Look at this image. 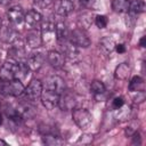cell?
Segmentation results:
<instances>
[{"instance_id": "cell-32", "label": "cell", "mask_w": 146, "mask_h": 146, "mask_svg": "<svg viewBox=\"0 0 146 146\" xmlns=\"http://www.w3.org/2000/svg\"><path fill=\"white\" fill-rule=\"evenodd\" d=\"M92 141V136L91 135H83L81 136V138L78 140V143H82V144H89Z\"/></svg>"}, {"instance_id": "cell-37", "label": "cell", "mask_w": 146, "mask_h": 146, "mask_svg": "<svg viewBox=\"0 0 146 146\" xmlns=\"http://www.w3.org/2000/svg\"><path fill=\"white\" fill-rule=\"evenodd\" d=\"M79 1H80V3L83 5V6H86V5L89 3V0H79Z\"/></svg>"}, {"instance_id": "cell-12", "label": "cell", "mask_w": 146, "mask_h": 146, "mask_svg": "<svg viewBox=\"0 0 146 146\" xmlns=\"http://www.w3.org/2000/svg\"><path fill=\"white\" fill-rule=\"evenodd\" d=\"M26 44L32 48V49H35V48H39L41 44H42V38H41V32L40 30H36V29H30V31L26 33Z\"/></svg>"}, {"instance_id": "cell-30", "label": "cell", "mask_w": 146, "mask_h": 146, "mask_svg": "<svg viewBox=\"0 0 146 146\" xmlns=\"http://www.w3.org/2000/svg\"><path fill=\"white\" fill-rule=\"evenodd\" d=\"M33 1H34V3L38 7H40V8H47L48 6H50L54 0H33Z\"/></svg>"}, {"instance_id": "cell-28", "label": "cell", "mask_w": 146, "mask_h": 146, "mask_svg": "<svg viewBox=\"0 0 146 146\" xmlns=\"http://www.w3.org/2000/svg\"><path fill=\"white\" fill-rule=\"evenodd\" d=\"M39 132L43 136L44 135H52V133H55V128L51 125H48V124H41L39 128Z\"/></svg>"}, {"instance_id": "cell-10", "label": "cell", "mask_w": 146, "mask_h": 146, "mask_svg": "<svg viewBox=\"0 0 146 146\" xmlns=\"http://www.w3.org/2000/svg\"><path fill=\"white\" fill-rule=\"evenodd\" d=\"M0 31V39L6 43H14L18 39V32L13 24L6 25L5 27L1 26Z\"/></svg>"}, {"instance_id": "cell-21", "label": "cell", "mask_w": 146, "mask_h": 146, "mask_svg": "<svg viewBox=\"0 0 146 146\" xmlns=\"http://www.w3.org/2000/svg\"><path fill=\"white\" fill-rule=\"evenodd\" d=\"M129 5V0H112V9L115 13H128Z\"/></svg>"}, {"instance_id": "cell-29", "label": "cell", "mask_w": 146, "mask_h": 146, "mask_svg": "<svg viewBox=\"0 0 146 146\" xmlns=\"http://www.w3.org/2000/svg\"><path fill=\"white\" fill-rule=\"evenodd\" d=\"M124 104V100L122 97H115L113 100H112V107L114 110H117L119 107H121L122 105Z\"/></svg>"}, {"instance_id": "cell-35", "label": "cell", "mask_w": 146, "mask_h": 146, "mask_svg": "<svg viewBox=\"0 0 146 146\" xmlns=\"http://www.w3.org/2000/svg\"><path fill=\"white\" fill-rule=\"evenodd\" d=\"M10 1H11V0H0V5H2V6H7V5H9Z\"/></svg>"}, {"instance_id": "cell-9", "label": "cell", "mask_w": 146, "mask_h": 146, "mask_svg": "<svg viewBox=\"0 0 146 146\" xmlns=\"http://www.w3.org/2000/svg\"><path fill=\"white\" fill-rule=\"evenodd\" d=\"M41 102L43 104V106L47 110H54L56 106H58V100H59V95L56 92H52L50 90H42L41 94Z\"/></svg>"}, {"instance_id": "cell-13", "label": "cell", "mask_w": 146, "mask_h": 146, "mask_svg": "<svg viewBox=\"0 0 146 146\" xmlns=\"http://www.w3.org/2000/svg\"><path fill=\"white\" fill-rule=\"evenodd\" d=\"M44 62V56L42 52H31L29 55V57L26 58V63H27V66L31 71H38L41 68L42 64Z\"/></svg>"}, {"instance_id": "cell-8", "label": "cell", "mask_w": 146, "mask_h": 146, "mask_svg": "<svg viewBox=\"0 0 146 146\" xmlns=\"http://www.w3.org/2000/svg\"><path fill=\"white\" fill-rule=\"evenodd\" d=\"M7 16H8V19L10 22V24H13L14 26H18V25H22L24 23L25 15H24L23 8L21 6L10 7L9 10L7 11Z\"/></svg>"}, {"instance_id": "cell-18", "label": "cell", "mask_w": 146, "mask_h": 146, "mask_svg": "<svg viewBox=\"0 0 146 146\" xmlns=\"http://www.w3.org/2000/svg\"><path fill=\"white\" fill-rule=\"evenodd\" d=\"M55 29H56V40L58 42L68 40L70 30L67 29V25L64 22H57L55 24Z\"/></svg>"}, {"instance_id": "cell-2", "label": "cell", "mask_w": 146, "mask_h": 146, "mask_svg": "<svg viewBox=\"0 0 146 146\" xmlns=\"http://www.w3.org/2000/svg\"><path fill=\"white\" fill-rule=\"evenodd\" d=\"M68 41L73 43L75 47H81V48H87L90 46L91 41L87 34V32L83 29H75L73 31H70L68 34Z\"/></svg>"}, {"instance_id": "cell-25", "label": "cell", "mask_w": 146, "mask_h": 146, "mask_svg": "<svg viewBox=\"0 0 146 146\" xmlns=\"http://www.w3.org/2000/svg\"><path fill=\"white\" fill-rule=\"evenodd\" d=\"M90 90L95 94V95H103L106 90L104 83L99 80H94L91 83H90Z\"/></svg>"}, {"instance_id": "cell-11", "label": "cell", "mask_w": 146, "mask_h": 146, "mask_svg": "<svg viewBox=\"0 0 146 146\" xmlns=\"http://www.w3.org/2000/svg\"><path fill=\"white\" fill-rule=\"evenodd\" d=\"M58 106H59L63 111H68V110H73V108H75V106H76L75 97H74L72 94L66 92V90L63 91V92L59 95Z\"/></svg>"}, {"instance_id": "cell-36", "label": "cell", "mask_w": 146, "mask_h": 146, "mask_svg": "<svg viewBox=\"0 0 146 146\" xmlns=\"http://www.w3.org/2000/svg\"><path fill=\"white\" fill-rule=\"evenodd\" d=\"M139 44H140L141 47H145V36H143V38L140 39V41H139Z\"/></svg>"}, {"instance_id": "cell-31", "label": "cell", "mask_w": 146, "mask_h": 146, "mask_svg": "<svg viewBox=\"0 0 146 146\" xmlns=\"http://www.w3.org/2000/svg\"><path fill=\"white\" fill-rule=\"evenodd\" d=\"M137 95L133 97V102L135 103H141L145 100V91L144 90H139V91H136Z\"/></svg>"}, {"instance_id": "cell-5", "label": "cell", "mask_w": 146, "mask_h": 146, "mask_svg": "<svg viewBox=\"0 0 146 146\" xmlns=\"http://www.w3.org/2000/svg\"><path fill=\"white\" fill-rule=\"evenodd\" d=\"M42 90H43L42 82L40 80H38V79H33V80H31L29 86L24 89V92H25V96L30 100H36V99H39L41 97Z\"/></svg>"}, {"instance_id": "cell-19", "label": "cell", "mask_w": 146, "mask_h": 146, "mask_svg": "<svg viewBox=\"0 0 146 146\" xmlns=\"http://www.w3.org/2000/svg\"><path fill=\"white\" fill-rule=\"evenodd\" d=\"M115 40L112 36H104L100 39L99 41V46L100 49L105 52V54H111L114 49H115Z\"/></svg>"}, {"instance_id": "cell-34", "label": "cell", "mask_w": 146, "mask_h": 146, "mask_svg": "<svg viewBox=\"0 0 146 146\" xmlns=\"http://www.w3.org/2000/svg\"><path fill=\"white\" fill-rule=\"evenodd\" d=\"M115 50L119 52V54H123L125 51V46L123 43H120V44H115Z\"/></svg>"}, {"instance_id": "cell-24", "label": "cell", "mask_w": 146, "mask_h": 146, "mask_svg": "<svg viewBox=\"0 0 146 146\" xmlns=\"http://www.w3.org/2000/svg\"><path fill=\"white\" fill-rule=\"evenodd\" d=\"M129 90L130 91H139L144 90V80L140 76H133L129 83Z\"/></svg>"}, {"instance_id": "cell-26", "label": "cell", "mask_w": 146, "mask_h": 146, "mask_svg": "<svg viewBox=\"0 0 146 146\" xmlns=\"http://www.w3.org/2000/svg\"><path fill=\"white\" fill-rule=\"evenodd\" d=\"M116 111V117L117 120L120 119L121 121H124V120H128L129 119V115H130V107L129 106H124V104L119 107Z\"/></svg>"}, {"instance_id": "cell-3", "label": "cell", "mask_w": 146, "mask_h": 146, "mask_svg": "<svg viewBox=\"0 0 146 146\" xmlns=\"http://www.w3.org/2000/svg\"><path fill=\"white\" fill-rule=\"evenodd\" d=\"M72 117L73 121L75 122V124L81 128V129H86L88 128L91 122H92V115L90 114V112L86 108H73L72 110Z\"/></svg>"}, {"instance_id": "cell-20", "label": "cell", "mask_w": 146, "mask_h": 146, "mask_svg": "<svg viewBox=\"0 0 146 146\" xmlns=\"http://www.w3.org/2000/svg\"><path fill=\"white\" fill-rule=\"evenodd\" d=\"M130 72H131L130 66L127 63H121V64H119L116 66L114 74H115V78L116 79H119V80H125L130 75Z\"/></svg>"}, {"instance_id": "cell-40", "label": "cell", "mask_w": 146, "mask_h": 146, "mask_svg": "<svg viewBox=\"0 0 146 146\" xmlns=\"http://www.w3.org/2000/svg\"><path fill=\"white\" fill-rule=\"evenodd\" d=\"M1 26H2V21H1V17H0V29H1Z\"/></svg>"}, {"instance_id": "cell-6", "label": "cell", "mask_w": 146, "mask_h": 146, "mask_svg": "<svg viewBox=\"0 0 146 146\" xmlns=\"http://www.w3.org/2000/svg\"><path fill=\"white\" fill-rule=\"evenodd\" d=\"M43 89L50 90L52 92H56V94L60 95L63 91H65V82L60 76L52 75V76L47 78L46 83L43 86Z\"/></svg>"}, {"instance_id": "cell-33", "label": "cell", "mask_w": 146, "mask_h": 146, "mask_svg": "<svg viewBox=\"0 0 146 146\" xmlns=\"http://www.w3.org/2000/svg\"><path fill=\"white\" fill-rule=\"evenodd\" d=\"M132 144H140V135L138 131H135L132 135Z\"/></svg>"}, {"instance_id": "cell-23", "label": "cell", "mask_w": 146, "mask_h": 146, "mask_svg": "<svg viewBox=\"0 0 146 146\" xmlns=\"http://www.w3.org/2000/svg\"><path fill=\"white\" fill-rule=\"evenodd\" d=\"M145 11V2L144 0H133L130 5H129V13L137 15L140 13Z\"/></svg>"}, {"instance_id": "cell-4", "label": "cell", "mask_w": 146, "mask_h": 146, "mask_svg": "<svg viewBox=\"0 0 146 146\" xmlns=\"http://www.w3.org/2000/svg\"><path fill=\"white\" fill-rule=\"evenodd\" d=\"M18 62L11 58H8L0 68V79L1 80H14L17 78Z\"/></svg>"}, {"instance_id": "cell-7", "label": "cell", "mask_w": 146, "mask_h": 146, "mask_svg": "<svg viewBox=\"0 0 146 146\" xmlns=\"http://www.w3.org/2000/svg\"><path fill=\"white\" fill-rule=\"evenodd\" d=\"M41 38L42 43H51L56 40V29L52 22H41Z\"/></svg>"}, {"instance_id": "cell-17", "label": "cell", "mask_w": 146, "mask_h": 146, "mask_svg": "<svg viewBox=\"0 0 146 146\" xmlns=\"http://www.w3.org/2000/svg\"><path fill=\"white\" fill-rule=\"evenodd\" d=\"M59 46H60V52L64 55V57H67V58H75L79 54L78 51V47H75L73 43H71L68 40L66 41H62V42H58Z\"/></svg>"}, {"instance_id": "cell-1", "label": "cell", "mask_w": 146, "mask_h": 146, "mask_svg": "<svg viewBox=\"0 0 146 146\" xmlns=\"http://www.w3.org/2000/svg\"><path fill=\"white\" fill-rule=\"evenodd\" d=\"M24 86L18 79L14 80H1L0 79V94L3 96H21L24 92Z\"/></svg>"}, {"instance_id": "cell-39", "label": "cell", "mask_w": 146, "mask_h": 146, "mask_svg": "<svg viewBox=\"0 0 146 146\" xmlns=\"http://www.w3.org/2000/svg\"><path fill=\"white\" fill-rule=\"evenodd\" d=\"M1 124H2V115L0 114V125H1Z\"/></svg>"}, {"instance_id": "cell-22", "label": "cell", "mask_w": 146, "mask_h": 146, "mask_svg": "<svg viewBox=\"0 0 146 146\" xmlns=\"http://www.w3.org/2000/svg\"><path fill=\"white\" fill-rule=\"evenodd\" d=\"M42 143L49 146H56V145H62L63 144V139L56 133L52 135H44L42 137Z\"/></svg>"}, {"instance_id": "cell-14", "label": "cell", "mask_w": 146, "mask_h": 146, "mask_svg": "<svg viewBox=\"0 0 146 146\" xmlns=\"http://www.w3.org/2000/svg\"><path fill=\"white\" fill-rule=\"evenodd\" d=\"M42 22V16L39 11L36 10H29L25 14V18H24V23L26 24V26H29V29H36Z\"/></svg>"}, {"instance_id": "cell-38", "label": "cell", "mask_w": 146, "mask_h": 146, "mask_svg": "<svg viewBox=\"0 0 146 146\" xmlns=\"http://www.w3.org/2000/svg\"><path fill=\"white\" fill-rule=\"evenodd\" d=\"M0 145H5V146H6V145H7V143H6L5 140H2V139H0Z\"/></svg>"}, {"instance_id": "cell-16", "label": "cell", "mask_w": 146, "mask_h": 146, "mask_svg": "<svg viewBox=\"0 0 146 146\" xmlns=\"http://www.w3.org/2000/svg\"><path fill=\"white\" fill-rule=\"evenodd\" d=\"M47 60H48V63H49L52 67H55V68H60V67L64 65L65 57H64V55H63L60 51L50 50V51H48Z\"/></svg>"}, {"instance_id": "cell-15", "label": "cell", "mask_w": 146, "mask_h": 146, "mask_svg": "<svg viewBox=\"0 0 146 146\" xmlns=\"http://www.w3.org/2000/svg\"><path fill=\"white\" fill-rule=\"evenodd\" d=\"M74 9V3L71 0H58L55 5V13L62 17L70 15Z\"/></svg>"}, {"instance_id": "cell-27", "label": "cell", "mask_w": 146, "mask_h": 146, "mask_svg": "<svg viewBox=\"0 0 146 146\" xmlns=\"http://www.w3.org/2000/svg\"><path fill=\"white\" fill-rule=\"evenodd\" d=\"M107 23H108V19L105 15H97L95 17V24L99 29H105L107 26Z\"/></svg>"}]
</instances>
